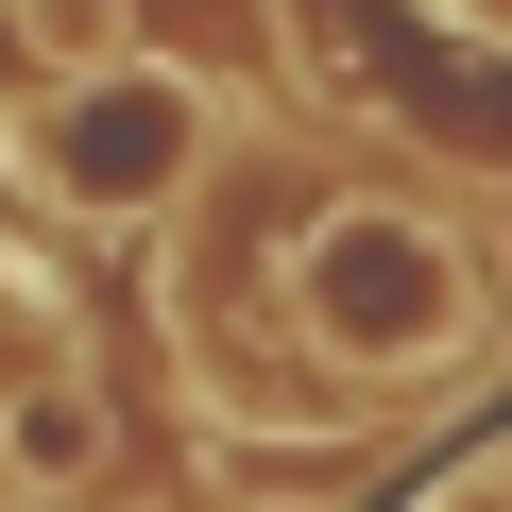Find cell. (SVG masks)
<instances>
[{
  "label": "cell",
  "mask_w": 512,
  "mask_h": 512,
  "mask_svg": "<svg viewBox=\"0 0 512 512\" xmlns=\"http://www.w3.org/2000/svg\"><path fill=\"white\" fill-rule=\"evenodd\" d=\"M291 325L342 359V376H427L478 342V256L427 222V205H325L291 239Z\"/></svg>",
  "instance_id": "cell-1"
},
{
  "label": "cell",
  "mask_w": 512,
  "mask_h": 512,
  "mask_svg": "<svg viewBox=\"0 0 512 512\" xmlns=\"http://www.w3.org/2000/svg\"><path fill=\"white\" fill-rule=\"evenodd\" d=\"M205 86L188 69H154V52H103V69H69L52 103H18L0 120V154H18V188L35 205H69V222H171L188 205V171H205Z\"/></svg>",
  "instance_id": "cell-2"
},
{
  "label": "cell",
  "mask_w": 512,
  "mask_h": 512,
  "mask_svg": "<svg viewBox=\"0 0 512 512\" xmlns=\"http://www.w3.org/2000/svg\"><path fill=\"white\" fill-rule=\"evenodd\" d=\"M103 478V393L52 376V393H0V512H35V495H86Z\"/></svg>",
  "instance_id": "cell-3"
}]
</instances>
